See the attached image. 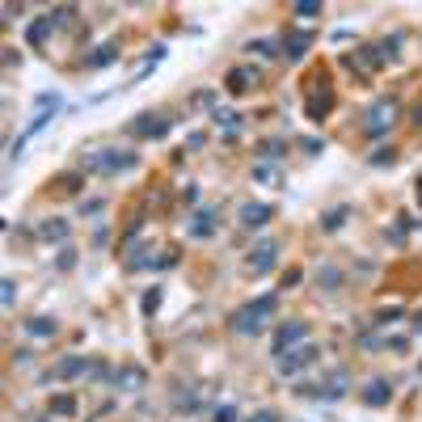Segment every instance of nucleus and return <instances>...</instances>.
Listing matches in <instances>:
<instances>
[{
	"label": "nucleus",
	"instance_id": "nucleus-1",
	"mask_svg": "<svg viewBox=\"0 0 422 422\" xmlns=\"http://www.w3.org/2000/svg\"><path fill=\"white\" fill-rule=\"evenodd\" d=\"M275 308H279V296H275V291H266V296L249 300L245 308H236L228 326H233V333H241V338H258V333L266 329V321L275 317Z\"/></svg>",
	"mask_w": 422,
	"mask_h": 422
},
{
	"label": "nucleus",
	"instance_id": "nucleus-2",
	"mask_svg": "<svg viewBox=\"0 0 422 422\" xmlns=\"http://www.w3.org/2000/svg\"><path fill=\"white\" fill-rule=\"evenodd\" d=\"M136 165H140V156L127 152V148H123V152H119V148H97V152H85V156H81V169H85V174H110V178H114V174H127V169H136Z\"/></svg>",
	"mask_w": 422,
	"mask_h": 422
},
{
	"label": "nucleus",
	"instance_id": "nucleus-3",
	"mask_svg": "<svg viewBox=\"0 0 422 422\" xmlns=\"http://www.w3.org/2000/svg\"><path fill=\"white\" fill-rule=\"evenodd\" d=\"M81 376H97V380H106L110 372H106L101 363H94L89 355H64V359H59V363L43 376V380L51 384V380H81Z\"/></svg>",
	"mask_w": 422,
	"mask_h": 422
},
{
	"label": "nucleus",
	"instance_id": "nucleus-4",
	"mask_svg": "<svg viewBox=\"0 0 422 422\" xmlns=\"http://www.w3.org/2000/svg\"><path fill=\"white\" fill-rule=\"evenodd\" d=\"M397 114H401V106H397L393 97L372 101V106H368V114H363V136H384V131H393Z\"/></svg>",
	"mask_w": 422,
	"mask_h": 422
},
{
	"label": "nucleus",
	"instance_id": "nucleus-5",
	"mask_svg": "<svg viewBox=\"0 0 422 422\" xmlns=\"http://www.w3.org/2000/svg\"><path fill=\"white\" fill-rule=\"evenodd\" d=\"M127 131H131L136 140H165V136H169V119H165V114L144 110V114H136V119L127 123Z\"/></svg>",
	"mask_w": 422,
	"mask_h": 422
},
{
	"label": "nucleus",
	"instance_id": "nucleus-6",
	"mask_svg": "<svg viewBox=\"0 0 422 422\" xmlns=\"http://www.w3.org/2000/svg\"><path fill=\"white\" fill-rule=\"evenodd\" d=\"M317 346H291V351H283V355H275V368H279L283 376H296L300 368H308V363H317Z\"/></svg>",
	"mask_w": 422,
	"mask_h": 422
},
{
	"label": "nucleus",
	"instance_id": "nucleus-7",
	"mask_svg": "<svg viewBox=\"0 0 422 422\" xmlns=\"http://www.w3.org/2000/svg\"><path fill=\"white\" fill-rule=\"evenodd\" d=\"M346 388H351V376L338 368L326 384H304L300 393H308V397H326V401H338V397H346Z\"/></svg>",
	"mask_w": 422,
	"mask_h": 422
},
{
	"label": "nucleus",
	"instance_id": "nucleus-8",
	"mask_svg": "<svg viewBox=\"0 0 422 422\" xmlns=\"http://www.w3.org/2000/svg\"><path fill=\"white\" fill-rule=\"evenodd\" d=\"M275 258H279V241H258L253 253H249V262H245V271L249 275H266L275 266Z\"/></svg>",
	"mask_w": 422,
	"mask_h": 422
},
{
	"label": "nucleus",
	"instance_id": "nucleus-9",
	"mask_svg": "<svg viewBox=\"0 0 422 422\" xmlns=\"http://www.w3.org/2000/svg\"><path fill=\"white\" fill-rule=\"evenodd\" d=\"M304 338H308V321H283V326L275 329V355L291 351V346H300Z\"/></svg>",
	"mask_w": 422,
	"mask_h": 422
},
{
	"label": "nucleus",
	"instance_id": "nucleus-10",
	"mask_svg": "<svg viewBox=\"0 0 422 422\" xmlns=\"http://www.w3.org/2000/svg\"><path fill=\"white\" fill-rule=\"evenodd\" d=\"M329 110H333V89H329V81L321 76V89H317V94H308V101H304V114H308L313 123H321Z\"/></svg>",
	"mask_w": 422,
	"mask_h": 422
},
{
	"label": "nucleus",
	"instance_id": "nucleus-11",
	"mask_svg": "<svg viewBox=\"0 0 422 422\" xmlns=\"http://www.w3.org/2000/svg\"><path fill=\"white\" fill-rule=\"evenodd\" d=\"M253 85H258V68H249V64H241V68H233V72L224 76V89H228V94H236V97L249 94Z\"/></svg>",
	"mask_w": 422,
	"mask_h": 422
},
{
	"label": "nucleus",
	"instance_id": "nucleus-12",
	"mask_svg": "<svg viewBox=\"0 0 422 422\" xmlns=\"http://www.w3.org/2000/svg\"><path fill=\"white\" fill-rule=\"evenodd\" d=\"M283 55H287V59H304V51L313 47V34H308V30H291V34H283Z\"/></svg>",
	"mask_w": 422,
	"mask_h": 422
},
{
	"label": "nucleus",
	"instance_id": "nucleus-13",
	"mask_svg": "<svg viewBox=\"0 0 422 422\" xmlns=\"http://www.w3.org/2000/svg\"><path fill=\"white\" fill-rule=\"evenodd\" d=\"M110 380H114V388H123V393H140L144 384H148L144 368H119V372L110 376Z\"/></svg>",
	"mask_w": 422,
	"mask_h": 422
},
{
	"label": "nucleus",
	"instance_id": "nucleus-14",
	"mask_svg": "<svg viewBox=\"0 0 422 422\" xmlns=\"http://www.w3.org/2000/svg\"><path fill=\"white\" fill-rule=\"evenodd\" d=\"M271 216H275L271 203H245V207H241V224H245V228H262Z\"/></svg>",
	"mask_w": 422,
	"mask_h": 422
},
{
	"label": "nucleus",
	"instance_id": "nucleus-15",
	"mask_svg": "<svg viewBox=\"0 0 422 422\" xmlns=\"http://www.w3.org/2000/svg\"><path fill=\"white\" fill-rule=\"evenodd\" d=\"M388 401H393V384H388V380H368V388H363V406L380 410V406H388Z\"/></svg>",
	"mask_w": 422,
	"mask_h": 422
},
{
	"label": "nucleus",
	"instance_id": "nucleus-16",
	"mask_svg": "<svg viewBox=\"0 0 422 422\" xmlns=\"http://www.w3.org/2000/svg\"><path fill=\"white\" fill-rule=\"evenodd\" d=\"M55 30H59V26H55V17L47 13V17H39V21H34V26L26 30V39H30V47H43V43H47Z\"/></svg>",
	"mask_w": 422,
	"mask_h": 422
},
{
	"label": "nucleus",
	"instance_id": "nucleus-17",
	"mask_svg": "<svg viewBox=\"0 0 422 422\" xmlns=\"http://www.w3.org/2000/svg\"><path fill=\"white\" fill-rule=\"evenodd\" d=\"M190 236H194V241H207V236L216 233V216H211V211H194V216H190V228H186Z\"/></svg>",
	"mask_w": 422,
	"mask_h": 422
},
{
	"label": "nucleus",
	"instance_id": "nucleus-18",
	"mask_svg": "<svg viewBox=\"0 0 422 422\" xmlns=\"http://www.w3.org/2000/svg\"><path fill=\"white\" fill-rule=\"evenodd\" d=\"M39 236H43V241H68V236H72V224H68V220H43V224H39Z\"/></svg>",
	"mask_w": 422,
	"mask_h": 422
},
{
	"label": "nucleus",
	"instance_id": "nucleus-19",
	"mask_svg": "<svg viewBox=\"0 0 422 422\" xmlns=\"http://www.w3.org/2000/svg\"><path fill=\"white\" fill-rule=\"evenodd\" d=\"M26 333H34V338H55V333H59V321H55V317H30V321H26Z\"/></svg>",
	"mask_w": 422,
	"mask_h": 422
},
{
	"label": "nucleus",
	"instance_id": "nucleus-20",
	"mask_svg": "<svg viewBox=\"0 0 422 422\" xmlns=\"http://www.w3.org/2000/svg\"><path fill=\"white\" fill-rule=\"evenodd\" d=\"M47 410L55 414V418H72V414H76V397H72V393H55Z\"/></svg>",
	"mask_w": 422,
	"mask_h": 422
},
{
	"label": "nucleus",
	"instance_id": "nucleus-21",
	"mask_svg": "<svg viewBox=\"0 0 422 422\" xmlns=\"http://www.w3.org/2000/svg\"><path fill=\"white\" fill-rule=\"evenodd\" d=\"M346 220H351V207L342 203V207H333V211H326V216H321V233H338Z\"/></svg>",
	"mask_w": 422,
	"mask_h": 422
},
{
	"label": "nucleus",
	"instance_id": "nucleus-22",
	"mask_svg": "<svg viewBox=\"0 0 422 422\" xmlns=\"http://www.w3.org/2000/svg\"><path fill=\"white\" fill-rule=\"evenodd\" d=\"M119 59V43H106V47H97L89 59H85V68H106V64H114Z\"/></svg>",
	"mask_w": 422,
	"mask_h": 422
},
{
	"label": "nucleus",
	"instance_id": "nucleus-23",
	"mask_svg": "<svg viewBox=\"0 0 422 422\" xmlns=\"http://www.w3.org/2000/svg\"><path fill=\"white\" fill-rule=\"evenodd\" d=\"M211 119H216V127H224L228 136L241 131V114H236V110H211Z\"/></svg>",
	"mask_w": 422,
	"mask_h": 422
},
{
	"label": "nucleus",
	"instance_id": "nucleus-24",
	"mask_svg": "<svg viewBox=\"0 0 422 422\" xmlns=\"http://www.w3.org/2000/svg\"><path fill=\"white\" fill-rule=\"evenodd\" d=\"M161 300H165V291H161V287H148V291H144V300H140V313H144V317H156Z\"/></svg>",
	"mask_w": 422,
	"mask_h": 422
},
{
	"label": "nucleus",
	"instance_id": "nucleus-25",
	"mask_svg": "<svg viewBox=\"0 0 422 422\" xmlns=\"http://www.w3.org/2000/svg\"><path fill=\"white\" fill-rule=\"evenodd\" d=\"M317 283H321L326 291H338V283H342V271H338V266H321V271H317Z\"/></svg>",
	"mask_w": 422,
	"mask_h": 422
},
{
	"label": "nucleus",
	"instance_id": "nucleus-26",
	"mask_svg": "<svg viewBox=\"0 0 422 422\" xmlns=\"http://www.w3.org/2000/svg\"><path fill=\"white\" fill-rule=\"evenodd\" d=\"M368 161H372V165H397V148H393V144H380Z\"/></svg>",
	"mask_w": 422,
	"mask_h": 422
},
{
	"label": "nucleus",
	"instance_id": "nucleus-27",
	"mask_svg": "<svg viewBox=\"0 0 422 422\" xmlns=\"http://www.w3.org/2000/svg\"><path fill=\"white\" fill-rule=\"evenodd\" d=\"M291 13H296V17H321V0H296Z\"/></svg>",
	"mask_w": 422,
	"mask_h": 422
},
{
	"label": "nucleus",
	"instance_id": "nucleus-28",
	"mask_svg": "<svg viewBox=\"0 0 422 422\" xmlns=\"http://www.w3.org/2000/svg\"><path fill=\"white\" fill-rule=\"evenodd\" d=\"M59 106H64L59 94H39L34 97V110H55V114H59Z\"/></svg>",
	"mask_w": 422,
	"mask_h": 422
},
{
	"label": "nucleus",
	"instance_id": "nucleus-29",
	"mask_svg": "<svg viewBox=\"0 0 422 422\" xmlns=\"http://www.w3.org/2000/svg\"><path fill=\"white\" fill-rule=\"evenodd\" d=\"M13 300H17V283L0 279V304H4V308H13Z\"/></svg>",
	"mask_w": 422,
	"mask_h": 422
},
{
	"label": "nucleus",
	"instance_id": "nucleus-30",
	"mask_svg": "<svg viewBox=\"0 0 422 422\" xmlns=\"http://www.w3.org/2000/svg\"><path fill=\"white\" fill-rule=\"evenodd\" d=\"M245 51H253V55H262V59H271V55H275V43H266V39H258V43H249Z\"/></svg>",
	"mask_w": 422,
	"mask_h": 422
},
{
	"label": "nucleus",
	"instance_id": "nucleus-31",
	"mask_svg": "<svg viewBox=\"0 0 422 422\" xmlns=\"http://www.w3.org/2000/svg\"><path fill=\"white\" fill-rule=\"evenodd\" d=\"M253 178H258V182H279V178H275V169H271V165H253Z\"/></svg>",
	"mask_w": 422,
	"mask_h": 422
},
{
	"label": "nucleus",
	"instance_id": "nucleus-32",
	"mask_svg": "<svg viewBox=\"0 0 422 422\" xmlns=\"http://www.w3.org/2000/svg\"><path fill=\"white\" fill-rule=\"evenodd\" d=\"M216 422H236V410L233 406H216V414H211Z\"/></svg>",
	"mask_w": 422,
	"mask_h": 422
},
{
	"label": "nucleus",
	"instance_id": "nucleus-33",
	"mask_svg": "<svg viewBox=\"0 0 422 422\" xmlns=\"http://www.w3.org/2000/svg\"><path fill=\"white\" fill-rule=\"evenodd\" d=\"M72 266H76V249H64L59 253V271H72Z\"/></svg>",
	"mask_w": 422,
	"mask_h": 422
},
{
	"label": "nucleus",
	"instance_id": "nucleus-34",
	"mask_svg": "<svg viewBox=\"0 0 422 422\" xmlns=\"http://www.w3.org/2000/svg\"><path fill=\"white\" fill-rule=\"evenodd\" d=\"M30 359H34V351H30V346H17V351H13V363H21V368H26Z\"/></svg>",
	"mask_w": 422,
	"mask_h": 422
},
{
	"label": "nucleus",
	"instance_id": "nucleus-35",
	"mask_svg": "<svg viewBox=\"0 0 422 422\" xmlns=\"http://www.w3.org/2000/svg\"><path fill=\"white\" fill-rule=\"evenodd\" d=\"M186 148H194V152H199V148H207V136H203V131H190V136H186Z\"/></svg>",
	"mask_w": 422,
	"mask_h": 422
},
{
	"label": "nucleus",
	"instance_id": "nucleus-36",
	"mask_svg": "<svg viewBox=\"0 0 422 422\" xmlns=\"http://www.w3.org/2000/svg\"><path fill=\"white\" fill-rule=\"evenodd\" d=\"M101 207H106V203H101V199H89V203H81V211H85V216H97V211H101Z\"/></svg>",
	"mask_w": 422,
	"mask_h": 422
},
{
	"label": "nucleus",
	"instance_id": "nucleus-37",
	"mask_svg": "<svg viewBox=\"0 0 422 422\" xmlns=\"http://www.w3.org/2000/svg\"><path fill=\"white\" fill-rule=\"evenodd\" d=\"M262 152H266V156L275 161V156H283V144H279V140H271V144H262Z\"/></svg>",
	"mask_w": 422,
	"mask_h": 422
},
{
	"label": "nucleus",
	"instance_id": "nucleus-38",
	"mask_svg": "<svg viewBox=\"0 0 422 422\" xmlns=\"http://www.w3.org/2000/svg\"><path fill=\"white\" fill-rule=\"evenodd\" d=\"M21 13H26V9H21V4H4V21H17V17H21Z\"/></svg>",
	"mask_w": 422,
	"mask_h": 422
},
{
	"label": "nucleus",
	"instance_id": "nucleus-39",
	"mask_svg": "<svg viewBox=\"0 0 422 422\" xmlns=\"http://www.w3.org/2000/svg\"><path fill=\"white\" fill-rule=\"evenodd\" d=\"M249 422H279V414H275V410H258Z\"/></svg>",
	"mask_w": 422,
	"mask_h": 422
},
{
	"label": "nucleus",
	"instance_id": "nucleus-40",
	"mask_svg": "<svg viewBox=\"0 0 422 422\" xmlns=\"http://www.w3.org/2000/svg\"><path fill=\"white\" fill-rule=\"evenodd\" d=\"M300 148H304V152H326V144L321 140H300Z\"/></svg>",
	"mask_w": 422,
	"mask_h": 422
},
{
	"label": "nucleus",
	"instance_id": "nucleus-41",
	"mask_svg": "<svg viewBox=\"0 0 422 422\" xmlns=\"http://www.w3.org/2000/svg\"><path fill=\"white\" fill-rule=\"evenodd\" d=\"M414 127H418V131H422V101H418V106H414Z\"/></svg>",
	"mask_w": 422,
	"mask_h": 422
},
{
	"label": "nucleus",
	"instance_id": "nucleus-42",
	"mask_svg": "<svg viewBox=\"0 0 422 422\" xmlns=\"http://www.w3.org/2000/svg\"><path fill=\"white\" fill-rule=\"evenodd\" d=\"M410 326H414V333H422V308L414 313V321H410Z\"/></svg>",
	"mask_w": 422,
	"mask_h": 422
},
{
	"label": "nucleus",
	"instance_id": "nucleus-43",
	"mask_svg": "<svg viewBox=\"0 0 422 422\" xmlns=\"http://www.w3.org/2000/svg\"><path fill=\"white\" fill-rule=\"evenodd\" d=\"M414 199H418V203H422V178H418V182H414Z\"/></svg>",
	"mask_w": 422,
	"mask_h": 422
},
{
	"label": "nucleus",
	"instance_id": "nucleus-44",
	"mask_svg": "<svg viewBox=\"0 0 422 422\" xmlns=\"http://www.w3.org/2000/svg\"><path fill=\"white\" fill-rule=\"evenodd\" d=\"M34 422H51V418H34Z\"/></svg>",
	"mask_w": 422,
	"mask_h": 422
},
{
	"label": "nucleus",
	"instance_id": "nucleus-45",
	"mask_svg": "<svg viewBox=\"0 0 422 422\" xmlns=\"http://www.w3.org/2000/svg\"><path fill=\"white\" fill-rule=\"evenodd\" d=\"M418 372H422V363H418Z\"/></svg>",
	"mask_w": 422,
	"mask_h": 422
}]
</instances>
